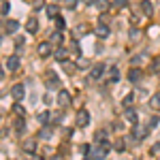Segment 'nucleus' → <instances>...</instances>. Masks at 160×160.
Listing matches in <instances>:
<instances>
[{"instance_id":"nucleus-1","label":"nucleus","mask_w":160,"mask_h":160,"mask_svg":"<svg viewBox=\"0 0 160 160\" xmlns=\"http://www.w3.org/2000/svg\"><path fill=\"white\" fill-rule=\"evenodd\" d=\"M109 149H111L109 141H107V143H96L94 148L90 149V154H92V158H94V160H105L107 156H109Z\"/></svg>"},{"instance_id":"nucleus-2","label":"nucleus","mask_w":160,"mask_h":160,"mask_svg":"<svg viewBox=\"0 0 160 160\" xmlns=\"http://www.w3.org/2000/svg\"><path fill=\"white\" fill-rule=\"evenodd\" d=\"M45 86L49 88V90H60V79H58V75L53 73V71L45 73Z\"/></svg>"},{"instance_id":"nucleus-3","label":"nucleus","mask_w":160,"mask_h":160,"mask_svg":"<svg viewBox=\"0 0 160 160\" xmlns=\"http://www.w3.org/2000/svg\"><path fill=\"white\" fill-rule=\"evenodd\" d=\"M105 71H107V66H105L102 62H98V64H94V66L90 68V79H92V81H98V79H102V75H105Z\"/></svg>"},{"instance_id":"nucleus-4","label":"nucleus","mask_w":160,"mask_h":160,"mask_svg":"<svg viewBox=\"0 0 160 160\" xmlns=\"http://www.w3.org/2000/svg\"><path fill=\"white\" fill-rule=\"evenodd\" d=\"M75 124H77L79 128H83V126H88V124H90V113H88L86 109L77 111V118H75Z\"/></svg>"},{"instance_id":"nucleus-5","label":"nucleus","mask_w":160,"mask_h":160,"mask_svg":"<svg viewBox=\"0 0 160 160\" xmlns=\"http://www.w3.org/2000/svg\"><path fill=\"white\" fill-rule=\"evenodd\" d=\"M141 79H143V71H141L139 66H132V68L128 71V81H130V83H139Z\"/></svg>"},{"instance_id":"nucleus-6","label":"nucleus","mask_w":160,"mask_h":160,"mask_svg":"<svg viewBox=\"0 0 160 160\" xmlns=\"http://www.w3.org/2000/svg\"><path fill=\"white\" fill-rule=\"evenodd\" d=\"M11 96L17 100V102L24 98V96H26V88H24V83H15V86L11 88Z\"/></svg>"},{"instance_id":"nucleus-7","label":"nucleus","mask_w":160,"mask_h":160,"mask_svg":"<svg viewBox=\"0 0 160 160\" xmlns=\"http://www.w3.org/2000/svg\"><path fill=\"white\" fill-rule=\"evenodd\" d=\"M58 105L60 107H68L71 105V92L68 90H58Z\"/></svg>"},{"instance_id":"nucleus-8","label":"nucleus","mask_w":160,"mask_h":160,"mask_svg":"<svg viewBox=\"0 0 160 160\" xmlns=\"http://www.w3.org/2000/svg\"><path fill=\"white\" fill-rule=\"evenodd\" d=\"M148 135H149V130L145 126H143V128H141V126H135V130H132V139H135V141H143Z\"/></svg>"},{"instance_id":"nucleus-9","label":"nucleus","mask_w":160,"mask_h":160,"mask_svg":"<svg viewBox=\"0 0 160 160\" xmlns=\"http://www.w3.org/2000/svg\"><path fill=\"white\" fill-rule=\"evenodd\" d=\"M17 68H19V56L13 53L7 58V71H17Z\"/></svg>"},{"instance_id":"nucleus-10","label":"nucleus","mask_w":160,"mask_h":160,"mask_svg":"<svg viewBox=\"0 0 160 160\" xmlns=\"http://www.w3.org/2000/svg\"><path fill=\"white\" fill-rule=\"evenodd\" d=\"M19 30V22H15V19H7L4 22V32L7 34H15Z\"/></svg>"},{"instance_id":"nucleus-11","label":"nucleus","mask_w":160,"mask_h":160,"mask_svg":"<svg viewBox=\"0 0 160 160\" xmlns=\"http://www.w3.org/2000/svg\"><path fill=\"white\" fill-rule=\"evenodd\" d=\"M22 149H24L26 154H34V152H37V139H26Z\"/></svg>"},{"instance_id":"nucleus-12","label":"nucleus","mask_w":160,"mask_h":160,"mask_svg":"<svg viewBox=\"0 0 160 160\" xmlns=\"http://www.w3.org/2000/svg\"><path fill=\"white\" fill-rule=\"evenodd\" d=\"M124 120H128L130 124H137V111L132 109V107H124Z\"/></svg>"},{"instance_id":"nucleus-13","label":"nucleus","mask_w":160,"mask_h":160,"mask_svg":"<svg viewBox=\"0 0 160 160\" xmlns=\"http://www.w3.org/2000/svg\"><path fill=\"white\" fill-rule=\"evenodd\" d=\"M109 32H111L109 26H105V24H98L96 28H94V34H96L98 38H107V37H109Z\"/></svg>"},{"instance_id":"nucleus-14","label":"nucleus","mask_w":160,"mask_h":160,"mask_svg":"<svg viewBox=\"0 0 160 160\" xmlns=\"http://www.w3.org/2000/svg\"><path fill=\"white\" fill-rule=\"evenodd\" d=\"M109 141V130H96L94 132V143H107Z\"/></svg>"},{"instance_id":"nucleus-15","label":"nucleus","mask_w":160,"mask_h":160,"mask_svg":"<svg viewBox=\"0 0 160 160\" xmlns=\"http://www.w3.org/2000/svg\"><path fill=\"white\" fill-rule=\"evenodd\" d=\"M53 58H56L58 62H64V60H68V51L64 49L62 45H58V49L53 51Z\"/></svg>"},{"instance_id":"nucleus-16","label":"nucleus","mask_w":160,"mask_h":160,"mask_svg":"<svg viewBox=\"0 0 160 160\" xmlns=\"http://www.w3.org/2000/svg\"><path fill=\"white\" fill-rule=\"evenodd\" d=\"M26 30H28L30 34H37V32H38V22H37V17H30V19L26 22Z\"/></svg>"},{"instance_id":"nucleus-17","label":"nucleus","mask_w":160,"mask_h":160,"mask_svg":"<svg viewBox=\"0 0 160 160\" xmlns=\"http://www.w3.org/2000/svg\"><path fill=\"white\" fill-rule=\"evenodd\" d=\"M107 81H111V83H118L120 81V71H118V66H111L109 73H107Z\"/></svg>"},{"instance_id":"nucleus-18","label":"nucleus","mask_w":160,"mask_h":160,"mask_svg":"<svg viewBox=\"0 0 160 160\" xmlns=\"http://www.w3.org/2000/svg\"><path fill=\"white\" fill-rule=\"evenodd\" d=\"M37 51H38V56H41V58H47V56L51 53V43H49V41H47V43H41Z\"/></svg>"},{"instance_id":"nucleus-19","label":"nucleus","mask_w":160,"mask_h":160,"mask_svg":"<svg viewBox=\"0 0 160 160\" xmlns=\"http://www.w3.org/2000/svg\"><path fill=\"white\" fill-rule=\"evenodd\" d=\"M49 43H51V45H62V43H64V34H62V30H56V32H51Z\"/></svg>"},{"instance_id":"nucleus-20","label":"nucleus","mask_w":160,"mask_h":160,"mask_svg":"<svg viewBox=\"0 0 160 160\" xmlns=\"http://www.w3.org/2000/svg\"><path fill=\"white\" fill-rule=\"evenodd\" d=\"M37 120H38V124H41V126L49 124V120H51V111H41V113L37 115Z\"/></svg>"},{"instance_id":"nucleus-21","label":"nucleus","mask_w":160,"mask_h":160,"mask_svg":"<svg viewBox=\"0 0 160 160\" xmlns=\"http://www.w3.org/2000/svg\"><path fill=\"white\" fill-rule=\"evenodd\" d=\"M38 137H41V139H51V137H53V128L45 124V126L38 130Z\"/></svg>"},{"instance_id":"nucleus-22","label":"nucleus","mask_w":160,"mask_h":160,"mask_svg":"<svg viewBox=\"0 0 160 160\" xmlns=\"http://www.w3.org/2000/svg\"><path fill=\"white\" fill-rule=\"evenodd\" d=\"M141 11H143V15H148V17L154 13V7H152L149 0H141Z\"/></svg>"},{"instance_id":"nucleus-23","label":"nucleus","mask_w":160,"mask_h":160,"mask_svg":"<svg viewBox=\"0 0 160 160\" xmlns=\"http://www.w3.org/2000/svg\"><path fill=\"white\" fill-rule=\"evenodd\" d=\"M149 107L156 109V111H160V92H156V94L149 98Z\"/></svg>"},{"instance_id":"nucleus-24","label":"nucleus","mask_w":160,"mask_h":160,"mask_svg":"<svg viewBox=\"0 0 160 160\" xmlns=\"http://www.w3.org/2000/svg\"><path fill=\"white\" fill-rule=\"evenodd\" d=\"M13 128H15V132H19V135H22V132L26 130V122H24V118H17V122L13 124Z\"/></svg>"},{"instance_id":"nucleus-25","label":"nucleus","mask_w":160,"mask_h":160,"mask_svg":"<svg viewBox=\"0 0 160 160\" xmlns=\"http://www.w3.org/2000/svg\"><path fill=\"white\" fill-rule=\"evenodd\" d=\"M62 66H64V71H66L68 75H75V71H77V66H75L73 62H68V60H64V62H62Z\"/></svg>"},{"instance_id":"nucleus-26","label":"nucleus","mask_w":160,"mask_h":160,"mask_svg":"<svg viewBox=\"0 0 160 160\" xmlns=\"http://www.w3.org/2000/svg\"><path fill=\"white\" fill-rule=\"evenodd\" d=\"M45 11H47V17L56 19V17H58V4H49V7H47Z\"/></svg>"},{"instance_id":"nucleus-27","label":"nucleus","mask_w":160,"mask_h":160,"mask_svg":"<svg viewBox=\"0 0 160 160\" xmlns=\"http://www.w3.org/2000/svg\"><path fill=\"white\" fill-rule=\"evenodd\" d=\"M13 113H15L17 118H26V109L19 105V102H17V105H13Z\"/></svg>"},{"instance_id":"nucleus-28","label":"nucleus","mask_w":160,"mask_h":160,"mask_svg":"<svg viewBox=\"0 0 160 160\" xmlns=\"http://www.w3.org/2000/svg\"><path fill=\"white\" fill-rule=\"evenodd\" d=\"M94 4H96L98 11H107V9H109V0H96Z\"/></svg>"},{"instance_id":"nucleus-29","label":"nucleus","mask_w":160,"mask_h":160,"mask_svg":"<svg viewBox=\"0 0 160 160\" xmlns=\"http://www.w3.org/2000/svg\"><path fill=\"white\" fill-rule=\"evenodd\" d=\"M132 100H135V94H126L122 100V105L124 107H132Z\"/></svg>"},{"instance_id":"nucleus-30","label":"nucleus","mask_w":160,"mask_h":160,"mask_svg":"<svg viewBox=\"0 0 160 160\" xmlns=\"http://www.w3.org/2000/svg\"><path fill=\"white\" fill-rule=\"evenodd\" d=\"M62 120H64V113H51V120H49V122H53V124H60Z\"/></svg>"},{"instance_id":"nucleus-31","label":"nucleus","mask_w":160,"mask_h":160,"mask_svg":"<svg viewBox=\"0 0 160 160\" xmlns=\"http://www.w3.org/2000/svg\"><path fill=\"white\" fill-rule=\"evenodd\" d=\"M115 149H118V152H124V149H126V141H124L122 137L115 141Z\"/></svg>"},{"instance_id":"nucleus-32","label":"nucleus","mask_w":160,"mask_h":160,"mask_svg":"<svg viewBox=\"0 0 160 160\" xmlns=\"http://www.w3.org/2000/svg\"><path fill=\"white\" fill-rule=\"evenodd\" d=\"M113 7L115 9H126L128 7V0H113Z\"/></svg>"},{"instance_id":"nucleus-33","label":"nucleus","mask_w":160,"mask_h":160,"mask_svg":"<svg viewBox=\"0 0 160 160\" xmlns=\"http://www.w3.org/2000/svg\"><path fill=\"white\" fill-rule=\"evenodd\" d=\"M100 24H105V26H109L111 24V17H109V13H100Z\"/></svg>"},{"instance_id":"nucleus-34","label":"nucleus","mask_w":160,"mask_h":160,"mask_svg":"<svg viewBox=\"0 0 160 160\" xmlns=\"http://www.w3.org/2000/svg\"><path fill=\"white\" fill-rule=\"evenodd\" d=\"M64 17H60V15H58V17H56V28H58V30H64Z\"/></svg>"},{"instance_id":"nucleus-35","label":"nucleus","mask_w":160,"mask_h":160,"mask_svg":"<svg viewBox=\"0 0 160 160\" xmlns=\"http://www.w3.org/2000/svg\"><path fill=\"white\" fill-rule=\"evenodd\" d=\"M77 4H79L77 0H64V7L66 9H77Z\"/></svg>"},{"instance_id":"nucleus-36","label":"nucleus","mask_w":160,"mask_h":160,"mask_svg":"<svg viewBox=\"0 0 160 160\" xmlns=\"http://www.w3.org/2000/svg\"><path fill=\"white\" fill-rule=\"evenodd\" d=\"M9 11H11V4H9V2H2V7H0V13H2V15H7Z\"/></svg>"},{"instance_id":"nucleus-37","label":"nucleus","mask_w":160,"mask_h":160,"mask_svg":"<svg viewBox=\"0 0 160 160\" xmlns=\"http://www.w3.org/2000/svg\"><path fill=\"white\" fill-rule=\"evenodd\" d=\"M83 34H88V26H79L77 28V37H83Z\"/></svg>"},{"instance_id":"nucleus-38","label":"nucleus","mask_w":160,"mask_h":160,"mask_svg":"<svg viewBox=\"0 0 160 160\" xmlns=\"http://www.w3.org/2000/svg\"><path fill=\"white\" fill-rule=\"evenodd\" d=\"M73 53L75 56H81V47L77 45V41H73Z\"/></svg>"},{"instance_id":"nucleus-39","label":"nucleus","mask_w":160,"mask_h":160,"mask_svg":"<svg viewBox=\"0 0 160 160\" xmlns=\"http://www.w3.org/2000/svg\"><path fill=\"white\" fill-rule=\"evenodd\" d=\"M152 71H154V73H158V71H160V60H154V64H152Z\"/></svg>"},{"instance_id":"nucleus-40","label":"nucleus","mask_w":160,"mask_h":160,"mask_svg":"<svg viewBox=\"0 0 160 160\" xmlns=\"http://www.w3.org/2000/svg\"><path fill=\"white\" fill-rule=\"evenodd\" d=\"M139 37H141V32H139L137 28H132V30H130V38H139Z\"/></svg>"},{"instance_id":"nucleus-41","label":"nucleus","mask_w":160,"mask_h":160,"mask_svg":"<svg viewBox=\"0 0 160 160\" xmlns=\"http://www.w3.org/2000/svg\"><path fill=\"white\" fill-rule=\"evenodd\" d=\"M141 60H143V56H135V58H132V64H135V66H137V64H139V62H141Z\"/></svg>"},{"instance_id":"nucleus-42","label":"nucleus","mask_w":160,"mask_h":160,"mask_svg":"<svg viewBox=\"0 0 160 160\" xmlns=\"http://www.w3.org/2000/svg\"><path fill=\"white\" fill-rule=\"evenodd\" d=\"M81 154H86V156H88V154H90V145H81Z\"/></svg>"},{"instance_id":"nucleus-43","label":"nucleus","mask_w":160,"mask_h":160,"mask_svg":"<svg viewBox=\"0 0 160 160\" xmlns=\"http://www.w3.org/2000/svg\"><path fill=\"white\" fill-rule=\"evenodd\" d=\"M158 152H160V141L154 145V148H152V154H158Z\"/></svg>"},{"instance_id":"nucleus-44","label":"nucleus","mask_w":160,"mask_h":160,"mask_svg":"<svg viewBox=\"0 0 160 160\" xmlns=\"http://www.w3.org/2000/svg\"><path fill=\"white\" fill-rule=\"evenodd\" d=\"M43 9H45L43 2H37V4H34V11H43Z\"/></svg>"},{"instance_id":"nucleus-45","label":"nucleus","mask_w":160,"mask_h":160,"mask_svg":"<svg viewBox=\"0 0 160 160\" xmlns=\"http://www.w3.org/2000/svg\"><path fill=\"white\" fill-rule=\"evenodd\" d=\"M81 2H83V4H94L96 0H81Z\"/></svg>"},{"instance_id":"nucleus-46","label":"nucleus","mask_w":160,"mask_h":160,"mask_svg":"<svg viewBox=\"0 0 160 160\" xmlns=\"http://www.w3.org/2000/svg\"><path fill=\"white\" fill-rule=\"evenodd\" d=\"M2 77H4V66L0 64V79H2Z\"/></svg>"},{"instance_id":"nucleus-47","label":"nucleus","mask_w":160,"mask_h":160,"mask_svg":"<svg viewBox=\"0 0 160 160\" xmlns=\"http://www.w3.org/2000/svg\"><path fill=\"white\" fill-rule=\"evenodd\" d=\"M49 160H64V158H62V156H51Z\"/></svg>"},{"instance_id":"nucleus-48","label":"nucleus","mask_w":160,"mask_h":160,"mask_svg":"<svg viewBox=\"0 0 160 160\" xmlns=\"http://www.w3.org/2000/svg\"><path fill=\"white\" fill-rule=\"evenodd\" d=\"M86 160H94V158H92V156H86Z\"/></svg>"},{"instance_id":"nucleus-49","label":"nucleus","mask_w":160,"mask_h":160,"mask_svg":"<svg viewBox=\"0 0 160 160\" xmlns=\"http://www.w3.org/2000/svg\"><path fill=\"white\" fill-rule=\"evenodd\" d=\"M34 160H43V158H34Z\"/></svg>"},{"instance_id":"nucleus-50","label":"nucleus","mask_w":160,"mask_h":160,"mask_svg":"<svg viewBox=\"0 0 160 160\" xmlns=\"http://www.w3.org/2000/svg\"><path fill=\"white\" fill-rule=\"evenodd\" d=\"M158 75H160V71H158Z\"/></svg>"}]
</instances>
